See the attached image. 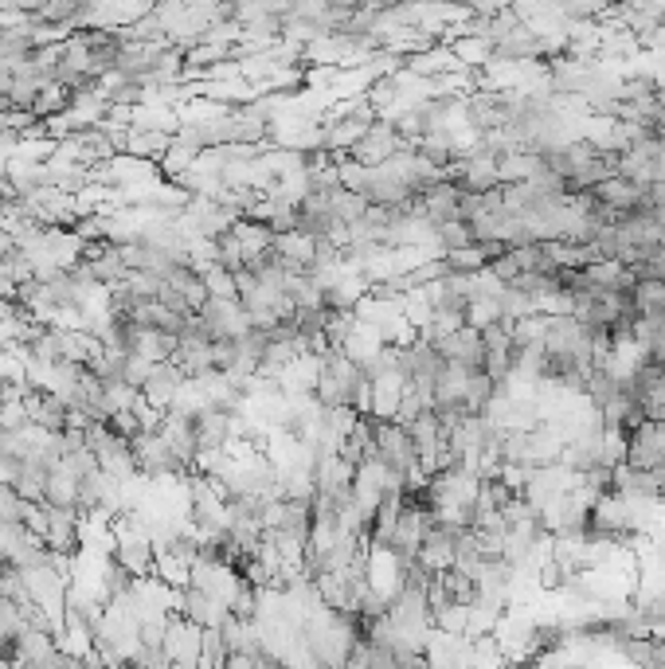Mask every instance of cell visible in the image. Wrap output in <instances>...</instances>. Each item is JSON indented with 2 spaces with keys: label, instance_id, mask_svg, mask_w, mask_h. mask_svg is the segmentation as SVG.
Segmentation results:
<instances>
[{
  "label": "cell",
  "instance_id": "9",
  "mask_svg": "<svg viewBox=\"0 0 665 669\" xmlns=\"http://www.w3.org/2000/svg\"><path fill=\"white\" fill-rule=\"evenodd\" d=\"M196 161H200V153H196V149H188V145H180V141H173V145H169V153H165V157H161V173H165V177H184V173H188V169H192V165H196Z\"/></svg>",
  "mask_w": 665,
  "mask_h": 669
},
{
  "label": "cell",
  "instance_id": "10",
  "mask_svg": "<svg viewBox=\"0 0 665 669\" xmlns=\"http://www.w3.org/2000/svg\"><path fill=\"white\" fill-rule=\"evenodd\" d=\"M153 368H157V364H149V360H141V357H137V353H130V357L122 360V380L130 384L133 392H141V388L149 384Z\"/></svg>",
  "mask_w": 665,
  "mask_h": 669
},
{
  "label": "cell",
  "instance_id": "2",
  "mask_svg": "<svg viewBox=\"0 0 665 669\" xmlns=\"http://www.w3.org/2000/svg\"><path fill=\"white\" fill-rule=\"evenodd\" d=\"M403 153V137H399L396 122H388V118H380V122H372L368 126V134L360 137V145H356L353 161H360L364 169H380V165H388L392 157Z\"/></svg>",
  "mask_w": 665,
  "mask_h": 669
},
{
  "label": "cell",
  "instance_id": "7",
  "mask_svg": "<svg viewBox=\"0 0 665 669\" xmlns=\"http://www.w3.org/2000/svg\"><path fill=\"white\" fill-rule=\"evenodd\" d=\"M55 650H59V646H55V634H47V630H24V634L16 638L12 662H20V666H40Z\"/></svg>",
  "mask_w": 665,
  "mask_h": 669
},
{
  "label": "cell",
  "instance_id": "11",
  "mask_svg": "<svg viewBox=\"0 0 665 669\" xmlns=\"http://www.w3.org/2000/svg\"><path fill=\"white\" fill-rule=\"evenodd\" d=\"M489 274L497 278V282H505V286H513L517 278H521V267H517V259H513V251H501L493 263H489Z\"/></svg>",
  "mask_w": 665,
  "mask_h": 669
},
{
  "label": "cell",
  "instance_id": "4",
  "mask_svg": "<svg viewBox=\"0 0 665 669\" xmlns=\"http://www.w3.org/2000/svg\"><path fill=\"white\" fill-rule=\"evenodd\" d=\"M184 384H188V376L169 360V364H157V368H153V376H149V384L141 388V396H145V403H149L153 411L165 415V411H173V403H177V396L184 392Z\"/></svg>",
  "mask_w": 665,
  "mask_h": 669
},
{
  "label": "cell",
  "instance_id": "12",
  "mask_svg": "<svg viewBox=\"0 0 665 669\" xmlns=\"http://www.w3.org/2000/svg\"><path fill=\"white\" fill-rule=\"evenodd\" d=\"M329 669H341V666H329Z\"/></svg>",
  "mask_w": 665,
  "mask_h": 669
},
{
  "label": "cell",
  "instance_id": "8",
  "mask_svg": "<svg viewBox=\"0 0 665 669\" xmlns=\"http://www.w3.org/2000/svg\"><path fill=\"white\" fill-rule=\"evenodd\" d=\"M462 321H466V329H474V333H486L489 325H501L505 317H501V302L497 298H482V302H470L466 313H462Z\"/></svg>",
  "mask_w": 665,
  "mask_h": 669
},
{
  "label": "cell",
  "instance_id": "1",
  "mask_svg": "<svg viewBox=\"0 0 665 669\" xmlns=\"http://www.w3.org/2000/svg\"><path fill=\"white\" fill-rule=\"evenodd\" d=\"M204 321V329L212 333V341H239L251 333V317L243 310L239 298H208L204 310L196 313Z\"/></svg>",
  "mask_w": 665,
  "mask_h": 669
},
{
  "label": "cell",
  "instance_id": "5",
  "mask_svg": "<svg viewBox=\"0 0 665 669\" xmlns=\"http://www.w3.org/2000/svg\"><path fill=\"white\" fill-rule=\"evenodd\" d=\"M439 357L446 360V364H462V368H470V372H478L482 368V360H486V349H482V333H474V329H458V333H450V337H443L439 345Z\"/></svg>",
  "mask_w": 665,
  "mask_h": 669
},
{
  "label": "cell",
  "instance_id": "3",
  "mask_svg": "<svg viewBox=\"0 0 665 669\" xmlns=\"http://www.w3.org/2000/svg\"><path fill=\"white\" fill-rule=\"evenodd\" d=\"M662 458H665V427L662 423L646 419L638 431L626 435V466H630V470L650 474V470L662 466Z\"/></svg>",
  "mask_w": 665,
  "mask_h": 669
},
{
  "label": "cell",
  "instance_id": "6",
  "mask_svg": "<svg viewBox=\"0 0 665 669\" xmlns=\"http://www.w3.org/2000/svg\"><path fill=\"white\" fill-rule=\"evenodd\" d=\"M118 145L126 149V157H137V161H161L173 145V134H153V130H130V134L118 137Z\"/></svg>",
  "mask_w": 665,
  "mask_h": 669
}]
</instances>
